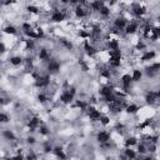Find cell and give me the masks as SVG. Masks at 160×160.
<instances>
[{"mask_svg": "<svg viewBox=\"0 0 160 160\" xmlns=\"http://www.w3.org/2000/svg\"><path fill=\"white\" fill-rule=\"evenodd\" d=\"M74 95H75V89L74 88L69 89V90H65L62 95H60V101L64 103V104H69V103L73 101Z\"/></svg>", "mask_w": 160, "mask_h": 160, "instance_id": "6da1fadb", "label": "cell"}, {"mask_svg": "<svg viewBox=\"0 0 160 160\" xmlns=\"http://www.w3.org/2000/svg\"><path fill=\"white\" fill-rule=\"evenodd\" d=\"M49 83H50V75H44V76L40 75V78H38L35 80V86L36 88H46L49 85Z\"/></svg>", "mask_w": 160, "mask_h": 160, "instance_id": "7a4b0ae2", "label": "cell"}, {"mask_svg": "<svg viewBox=\"0 0 160 160\" xmlns=\"http://www.w3.org/2000/svg\"><path fill=\"white\" fill-rule=\"evenodd\" d=\"M88 115H89V118H90L93 121H95V120H100L101 113L99 110H96L94 106H89L88 108Z\"/></svg>", "mask_w": 160, "mask_h": 160, "instance_id": "3957f363", "label": "cell"}, {"mask_svg": "<svg viewBox=\"0 0 160 160\" xmlns=\"http://www.w3.org/2000/svg\"><path fill=\"white\" fill-rule=\"evenodd\" d=\"M126 25H128V21H126V19L123 18V16L116 18L114 20V26H115V29H118V30H125Z\"/></svg>", "mask_w": 160, "mask_h": 160, "instance_id": "277c9868", "label": "cell"}, {"mask_svg": "<svg viewBox=\"0 0 160 160\" xmlns=\"http://www.w3.org/2000/svg\"><path fill=\"white\" fill-rule=\"evenodd\" d=\"M59 70H60V63L55 59H51L48 63V72L50 74H53V73H58Z\"/></svg>", "mask_w": 160, "mask_h": 160, "instance_id": "5b68a950", "label": "cell"}, {"mask_svg": "<svg viewBox=\"0 0 160 160\" xmlns=\"http://www.w3.org/2000/svg\"><path fill=\"white\" fill-rule=\"evenodd\" d=\"M96 140L100 144H106L110 140V134L108 131H99L96 134Z\"/></svg>", "mask_w": 160, "mask_h": 160, "instance_id": "8992f818", "label": "cell"}, {"mask_svg": "<svg viewBox=\"0 0 160 160\" xmlns=\"http://www.w3.org/2000/svg\"><path fill=\"white\" fill-rule=\"evenodd\" d=\"M131 81H133V79H131V75L125 74V75H123V76H121V85H123V89H124L125 91L129 90Z\"/></svg>", "mask_w": 160, "mask_h": 160, "instance_id": "52a82bcc", "label": "cell"}, {"mask_svg": "<svg viewBox=\"0 0 160 160\" xmlns=\"http://www.w3.org/2000/svg\"><path fill=\"white\" fill-rule=\"evenodd\" d=\"M65 19V13L62 11V10H55L51 15V21L54 23H62Z\"/></svg>", "mask_w": 160, "mask_h": 160, "instance_id": "ba28073f", "label": "cell"}, {"mask_svg": "<svg viewBox=\"0 0 160 160\" xmlns=\"http://www.w3.org/2000/svg\"><path fill=\"white\" fill-rule=\"evenodd\" d=\"M138 26H139V24L136 21H131L130 24H128V25H126V28H125V34L126 35L135 34L136 30H138Z\"/></svg>", "mask_w": 160, "mask_h": 160, "instance_id": "9c48e42d", "label": "cell"}, {"mask_svg": "<svg viewBox=\"0 0 160 160\" xmlns=\"http://www.w3.org/2000/svg\"><path fill=\"white\" fill-rule=\"evenodd\" d=\"M133 13H134L135 16H142L147 13V9H145L144 6H142L140 4H134L133 5Z\"/></svg>", "mask_w": 160, "mask_h": 160, "instance_id": "30bf717a", "label": "cell"}, {"mask_svg": "<svg viewBox=\"0 0 160 160\" xmlns=\"http://www.w3.org/2000/svg\"><path fill=\"white\" fill-rule=\"evenodd\" d=\"M28 126H29V129L30 131H34L36 128H40V119L39 118H31V119L29 120V123H28Z\"/></svg>", "mask_w": 160, "mask_h": 160, "instance_id": "8fae6325", "label": "cell"}, {"mask_svg": "<svg viewBox=\"0 0 160 160\" xmlns=\"http://www.w3.org/2000/svg\"><path fill=\"white\" fill-rule=\"evenodd\" d=\"M39 59L40 60H43V62H50V53H49V50L48 49H45V48H41L40 51H39Z\"/></svg>", "mask_w": 160, "mask_h": 160, "instance_id": "7c38bea8", "label": "cell"}, {"mask_svg": "<svg viewBox=\"0 0 160 160\" xmlns=\"http://www.w3.org/2000/svg\"><path fill=\"white\" fill-rule=\"evenodd\" d=\"M158 100V95H156V91H149L147 95H145V101L148 104H155Z\"/></svg>", "mask_w": 160, "mask_h": 160, "instance_id": "4fadbf2b", "label": "cell"}, {"mask_svg": "<svg viewBox=\"0 0 160 160\" xmlns=\"http://www.w3.org/2000/svg\"><path fill=\"white\" fill-rule=\"evenodd\" d=\"M75 15L76 18H85L86 16V9H84L81 6V4H78V6L75 8Z\"/></svg>", "mask_w": 160, "mask_h": 160, "instance_id": "5bb4252c", "label": "cell"}, {"mask_svg": "<svg viewBox=\"0 0 160 160\" xmlns=\"http://www.w3.org/2000/svg\"><path fill=\"white\" fill-rule=\"evenodd\" d=\"M84 50H85L86 54L90 55V56H93V55L96 54L95 48H94L93 45H90V43H89V41H85V43H84Z\"/></svg>", "mask_w": 160, "mask_h": 160, "instance_id": "9a60e30c", "label": "cell"}, {"mask_svg": "<svg viewBox=\"0 0 160 160\" xmlns=\"http://www.w3.org/2000/svg\"><path fill=\"white\" fill-rule=\"evenodd\" d=\"M155 51L153 50H150V51H145V53L143 54L142 56V62H150V60H153L155 58Z\"/></svg>", "mask_w": 160, "mask_h": 160, "instance_id": "2e32d148", "label": "cell"}, {"mask_svg": "<svg viewBox=\"0 0 160 160\" xmlns=\"http://www.w3.org/2000/svg\"><path fill=\"white\" fill-rule=\"evenodd\" d=\"M99 93H100V95H103V96H108V95H110V94H113L114 91H113V88L110 86V85H106V86H103L100 90H99Z\"/></svg>", "mask_w": 160, "mask_h": 160, "instance_id": "e0dca14e", "label": "cell"}, {"mask_svg": "<svg viewBox=\"0 0 160 160\" xmlns=\"http://www.w3.org/2000/svg\"><path fill=\"white\" fill-rule=\"evenodd\" d=\"M108 48H109L110 51L119 50V41H118L116 39H111L109 43H108Z\"/></svg>", "mask_w": 160, "mask_h": 160, "instance_id": "ac0fdd59", "label": "cell"}, {"mask_svg": "<svg viewBox=\"0 0 160 160\" xmlns=\"http://www.w3.org/2000/svg\"><path fill=\"white\" fill-rule=\"evenodd\" d=\"M105 4L103 3V1H100V0H96V1H93L91 4H90V8L93 9L94 11H98L99 13V10H100V9L104 6Z\"/></svg>", "mask_w": 160, "mask_h": 160, "instance_id": "d6986e66", "label": "cell"}, {"mask_svg": "<svg viewBox=\"0 0 160 160\" xmlns=\"http://www.w3.org/2000/svg\"><path fill=\"white\" fill-rule=\"evenodd\" d=\"M125 158L128 160H134L136 158V153L135 150H133L131 148H126L125 149Z\"/></svg>", "mask_w": 160, "mask_h": 160, "instance_id": "ffe728a7", "label": "cell"}, {"mask_svg": "<svg viewBox=\"0 0 160 160\" xmlns=\"http://www.w3.org/2000/svg\"><path fill=\"white\" fill-rule=\"evenodd\" d=\"M53 152H54V154H55L60 160H65V159H67V155L64 154V152H63L62 148H59V147H58V148H54Z\"/></svg>", "mask_w": 160, "mask_h": 160, "instance_id": "44dd1931", "label": "cell"}, {"mask_svg": "<svg viewBox=\"0 0 160 160\" xmlns=\"http://www.w3.org/2000/svg\"><path fill=\"white\" fill-rule=\"evenodd\" d=\"M143 78V73H142V70H134L133 72V75H131V79H133V81H140Z\"/></svg>", "mask_w": 160, "mask_h": 160, "instance_id": "7402d4cb", "label": "cell"}, {"mask_svg": "<svg viewBox=\"0 0 160 160\" xmlns=\"http://www.w3.org/2000/svg\"><path fill=\"white\" fill-rule=\"evenodd\" d=\"M9 62H10V64L14 65V67H19V65L23 63V59L20 56H11V58L9 59Z\"/></svg>", "mask_w": 160, "mask_h": 160, "instance_id": "603a6c76", "label": "cell"}, {"mask_svg": "<svg viewBox=\"0 0 160 160\" xmlns=\"http://www.w3.org/2000/svg\"><path fill=\"white\" fill-rule=\"evenodd\" d=\"M138 110H140V109H139V106L135 104H130L126 106V113H128V114H136Z\"/></svg>", "mask_w": 160, "mask_h": 160, "instance_id": "cb8c5ba5", "label": "cell"}, {"mask_svg": "<svg viewBox=\"0 0 160 160\" xmlns=\"http://www.w3.org/2000/svg\"><path fill=\"white\" fill-rule=\"evenodd\" d=\"M4 33H5V34L15 35L16 33H18V30H16V28H15V26H13V25H8V26L4 28Z\"/></svg>", "mask_w": 160, "mask_h": 160, "instance_id": "d4e9b609", "label": "cell"}, {"mask_svg": "<svg viewBox=\"0 0 160 160\" xmlns=\"http://www.w3.org/2000/svg\"><path fill=\"white\" fill-rule=\"evenodd\" d=\"M99 14L103 16V18H108V16H110V8H108V6H103L100 10H99Z\"/></svg>", "mask_w": 160, "mask_h": 160, "instance_id": "484cf974", "label": "cell"}, {"mask_svg": "<svg viewBox=\"0 0 160 160\" xmlns=\"http://www.w3.org/2000/svg\"><path fill=\"white\" fill-rule=\"evenodd\" d=\"M3 135H4V138L8 139V140H15V135H14V133L11 130H4Z\"/></svg>", "mask_w": 160, "mask_h": 160, "instance_id": "4316f807", "label": "cell"}, {"mask_svg": "<svg viewBox=\"0 0 160 160\" xmlns=\"http://www.w3.org/2000/svg\"><path fill=\"white\" fill-rule=\"evenodd\" d=\"M136 143H138V142H136V139L134 138V136H130V138H128V139L125 140V145H126L128 148L133 147V145H135Z\"/></svg>", "mask_w": 160, "mask_h": 160, "instance_id": "83f0119b", "label": "cell"}, {"mask_svg": "<svg viewBox=\"0 0 160 160\" xmlns=\"http://www.w3.org/2000/svg\"><path fill=\"white\" fill-rule=\"evenodd\" d=\"M24 33L28 38H30V39H38V38H39V35H38V33L35 30H29V31H24Z\"/></svg>", "mask_w": 160, "mask_h": 160, "instance_id": "f1b7e54d", "label": "cell"}, {"mask_svg": "<svg viewBox=\"0 0 160 160\" xmlns=\"http://www.w3.org/2000/svg\"><path fill=\"white\" fill-rule=\"evenodd\" d=\"M24 41H25V49H26V50H31V49L35 46V44H34V40L28 39V40H24Z\"/></svg>", "mask_w": 160, "mask_h": 160, "instance_id": "f546056e", "label": "cell"}, {"mask_svg": "<svg viewBox=\"0 0 160 160\" xmlns=\"http://www.w3.org/2000/svg\"><path fill=\"white\" fill-rule=\"evenodd\" d=\"M60 43H62V44H63V46H64V48H67L68 50H72V49H73V44H72V43H70V41H69V40H65V39H62V40H60Z\"/></svg>", "mask_w": 160, "mask_h": 160, "instance_id": "4dcf8cb0", "label": "cell"}, {"mask_svg": "<svg viewBox=\"0 0 160 160\" xmlns=\"http://www.w3.org/2000/svg\"><path fill=\"white\" fill-rule=\"evenodd\" d=\"M26 10L29 13H31V14H38V13H39V8L35 6V5H28Z\"/></svg>", "mask_w": 160, "mask_h": 160, "instance_id": "1f68e13d", "label": "cell"}, {"mask_svg": "<svg viewBox=\"0 0 160 160\" xmlns=\"http://www.w3.org/2000/svg\"><path fill=\"white\" fill-rule=\"evenodd\" d=\"M10 120V118H9V115H6L5 113H1V114H0V121H1V123H8V121Z\"/></svg>", "mask_w": 160, "mask_h": 160, "instance_id": "d6a6232c", "label": "cell"}, {"mask_svg": "<svg viewBox=\"0 0 160 160\" xmlns=\"http://www.w3.org/2000/svg\"><path fill=\"white\" fill-rule=\"evenodd\" d=\"M79 36L83 38V39H88V38H90V33H88L85 30H80L79 31Z\"/></svg>", "mask_w": 160, "mask_h": 160, "instance_id": "836d02e7", "label": "cell"}, {"mask_svg": "<svg viewBox=\"0 0 160 160\" xmlns=\"http://www.w3.org/2000/svg\"><path fill=\"white\" fill-rule=\"evenodd\" d=\"M121 65V60H110V67L111 68H119Z\"/></svg>", "mask_w": 160, "mask_h": 160, "instance_id": "e575fe53", "label": "cell"}, {"mask_svg": "<svg viewBox=\"0 0 160 160\" xmlns=\"http://www.w3.org/2000/svg\"><path fill=\"white\" fill-rule=\"evenodd\" d=\"M109 123H110V119L108 116H101L100 118V124H103V125H109Z\"/></svg>", "mask_w": 160, "mask_h": 160, "instance_id": "d590c367", "label": "cell"}, {"mask_svg": "<svg viewBox=\"0 0 160 160\" xmlns=\"http://www.w3.org/2000/svg\"><path fill=\"white\" fill-rule=\"evenodd\" d=\"M38 100H39L40 103H45L46 100H48V98H46V95H45V94L40 93L39 95H38Z\"/></svg>", "mask_w": 160, "mask_h": 160, "instance_id": "8d00e7d4", "label": "cell"}, {"mask_svg": "<svg viewBox=\"0 0 160 160\" xmlns=\"http://www.w3.org/2000/svg\"><path fill=\"white\" fill-rule=\"evenodd\" d=\"M39 131H40L41 135H48V134H49V130H48V128H46V126H40Z\"/></svg>", "mask_w": 160, "mask_h": 160, "instance_id": "74e56055", "label": "cell"}, {"mask_svg": "<svg viewBox=\"0 0 160 160\" xmlns=\"http://www.w3.org/2000/svg\"><path fill=\"white\" fill-rule=\"evenodd\" d=\"M21 28H23V30H24V31L33 30V29H31V24H29V23H24V24L21 25Z\"/></svg>", "mask_w": 160, "mask_h": 160, "instance_id": "f35d334b", "label": "cell"}, {"mask_svg": "<svg viewBox=\"0 0 160 160\" xmlns=\"http://www.w3.org/2000/svg\"><path fill=\"white\" fill-rule=\"evenodd\" d=\"M138 152L140 154H144V153H147V148H145V145L144 144H140L139 147H138Z\"/></svg>", "mask_w": 160, "mask_h": 160, "instance_id": "ab89813d", "label": "cell"}, {"mask_svg": "<svg viewBox=\"0 0 160 160\" xmlns=\"http://www.w3.org/2000/svg\"><path fill=\"white\" fill-rule=\"evenodd\" d=\"M152 33L156 35L158 38H160V28H156V26H155V28H152Z\"/></svg>", "mask_w": 160, "mask_h": 160, "instance_id": "60d3db41", "label": "cell"}, {"mask_svg": "<svg viewBox=\"0 0 160 160\" xmlns=\"http://www.w3.org/2000/svg\"><path fill=\"white\" fill-rule=\"evenodd\" d=\"M76 106L78 108H80V109H85V106H86V104L84 101H81V100H76Z\"/></svg>", "mask_w": 160, "mask_h": 160, "instance_id": "b9f144b4", "label": "cell"}, {"mask_svg": "<svg viewBox=\"0 0 160 160\" xmlns=\"http://www.w3.org/2000/svg\"><path fill=\"white\" fill-rule=\"evenodd\" d=\"M26 160H36V155L33 152H30L29 154L26 155Z\"/></svg>", "mask_w": 160, "mask_h": 160, "instance_id": "7bdbcfd3", "label": "cell"}, {"mask_svg": "<svg viewBox=\"0 0 160 160\" xmlns=\"http://www.w3.org/2000/svg\"><path fill=\"white\" fill-rule=\"evenodd\" d=\"M145 49V44L143 41H139L138 44H136V50H144Z\"/></svg>", "mask_w": 160, "mask_h": 160, "instance_id": "ee69618b", "label": "cell"}, {"mask_svg": "<svg viewBox=\"0 0 160 160\" xmlns=\"http://www.w3.org/2000/svg\"><path fill=\"white\" fill-rule=\"evenodd\" d=\"M152 124V120H147V121H144V123L140 125V129H144V128H147L148 125H150Z\"/></svg>", "mask_w": 160, "mask_h": 160, "instance_id": "f6af8a7d", "label": "cell"}, {"mask_svg": "<svg viewBox=\"0 0 160 160\" xmlns=\"http://www.w3.org/2000/svg\"><path fill=\"white\" fill-rule=\"evenodd\" d=\"M26 140H28L26 143H28V144H30V145H33V144L35 143V138H33V136H29V138H28Z\"/></svg>", "mask_w": 160, "mask_h": 160, "instance_id": "bcb514c9", "label": "cell"}, {"mask_svg": "<svg viewBox=\"0 0 160 160\" xmlns=\"http://www.w3.org/2000/svg\"><path fill=\"white\" fill-rule=\"evenodd\" d=\"M81 69H83V72H88V70H89V67H88L85 63H81Z\"/></svg>", "mask_w": 160, "mask_h": 160, "instance_id": "7dc6e473", "label": "cell"}, {"mask_svg": "<svg viewBox=\"0 0 160 160\" xmlns=\"http://www.w3.org/2000/svg\"><path fill=\"white\" fill-rule=\"evenodd\" d=\"M13 160H24V158H23V155L19 154V155H16V156H14Z\"/></svg>", "mask_w": 160, "mask_h": 160, "instance_id": "c3c4849f", "label": "cell"}, {"mask_svg": "<svg viewBox=\"0 0 160 160\" xmlns=\"http://www.w3.org/2000/svg\"><path fill=\"white\" fill-rule=\"evenodd\" d=\"M44 150H45V153H50V152H53L54 149L51 148V147H45V149H44Z\"/></svg>", "mask_w": 160, "mask_h": 160, "instance_id": "681fc988", "label": "cell"}, {"mask_svg": "<svg viewBox=\"0 0 160 160\" xmlns=\"http://www.w3.org/2000/svg\"><path fill=\"white\" fill-rule=\"evenodd\" d=\"M143 160H154V159H153L152 156H148V158H144Z\"/></svg>", "mask_w": 160, "mask_h": 160, "instance_id": "f907efd6", "label": "cell"}, {"mask_svg": "<svg viewBox=\"0 0 160 160\" xmlns=\"http://www.w3.org/2000/svg\"><path fill=\"white\" fill-rule=\"evenodd\" d=\"M156 95H158V99H160V89H159V90L156 91Z\"/></svg>", "mask_w": 160, "mask_h": 160, "instance_id": "816d5d0a", "label": "cell"}, {"mask_svg": "<svg viewBox=\"0 0 160 160\" xmlns=\"http://www.w3.org/2000/svg\"><path fill=\"white\" fill-rule=\"evenodd\" d=\"M118 160H120V159H118Z\"/></svg>", "mask_w": 160, "mask_h": 160, "instance_id": "f5cc1de1", "label": "cell"}, {"mask_svg": "<svg viewBox=\"0 0 160 160\" xmlns=\"http://www.w3.org/2000/svg\"><path fill=\"white\" fill-rule=\"evenodd\" d=\"M154 160H155V159H154Z\"/></svg>", "mask_w": 160, "mask_h": 160, "instance_id": "db71d44e", "label": "cell"}]
</instances>
